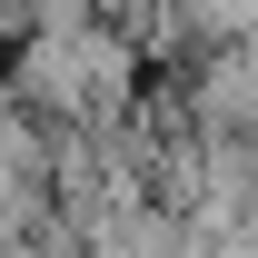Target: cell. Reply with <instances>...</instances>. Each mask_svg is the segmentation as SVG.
Segmentation results:
<instances>
[{"label": "cell", "mask_w": 258, "mask_h": 258, "mask_svg": "<svg viewBox=\"0 0 258 258\" xmlns=\"http://www.w3.org/2000/svg\"><path fill=\"white\" fill-rule=\"evenodd\" d=\"M10 99L30 119H60V129H119L139 109V40L109 30V20H40L10 60Z\"/></svg>", "instance_id": "cell-1"}]
</instances>
